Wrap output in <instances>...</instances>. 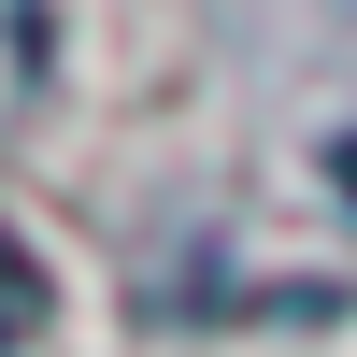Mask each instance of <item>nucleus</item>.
<instances>
[{
  "mask_svg": "<svg viewBox=\"0 0 357 357\" xmlns=\"http://www.w3.org/2000/svg\"><path fill=\"white\" fill-rule=\"evenodd\" d=\"M29 86H43V0H0V129L29 114Z\"/></svg>",
  "mask_w": 357,
  "mask_h": 357,
  "instance_id": "1",
  "label": "nucleus"
},
{
  "mask_svg": "<svg viewBox=\"0 0 357 357\" xmlns=\"http://www.w3.org/2000/svg\"><path fill=\"white\" fill-rule=\"evenodd\" d=\"M29 329H43V272H29V243L0 229V357H15Z\"/></svg>",
  "mask_w": 357,
  "mask_h": 357,
  "instance_id": "2",
  "label": "nucleus"
}]
</instances>
